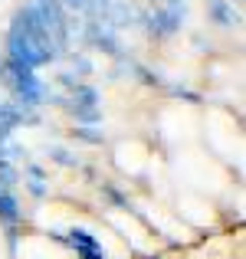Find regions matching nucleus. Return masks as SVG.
Returning a JSON list of instances; mask_svg holds the SVG:
<instances>
[]
</instances>
